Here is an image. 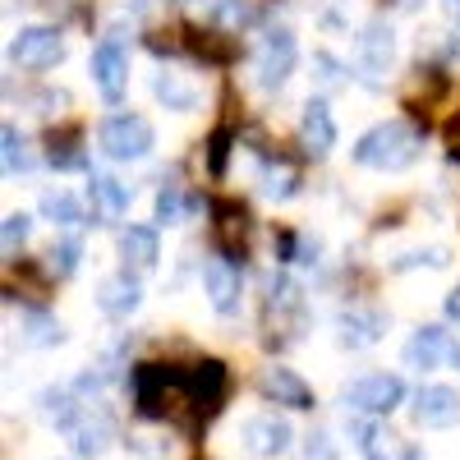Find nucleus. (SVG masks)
<instances>
[{"instance_id": "nucleus-29", "label": "nucleus", "mask_w": 460, "mask_h": 460, "mask_svg": "<svg viewBox=\"0 0 460 460\" xmlns=\"http://www.w3.org/2000/svg\"><path fill=\"white\" fill-rule=\"evenodd\" d=\"M47 262H51V272H56V277H69L74 267H79V240H56Z\"/></svg>"}, {"instance_id": "nucleus-26", "label": "nucleus", "mask_w": 460, "mask_h": 460, "mask_svg": "<svg viewBox=\"0 0 460 460\" xmlns=\"http://www.w3.org/2000/svg\"><path fill=\"white\" fill-rule=\"evenodd\" d=\"M60 341H65V327L51 314H32L28 318V345H60Z\"/></svg>"}, {"instance_id": "nucleus-34", "label": "nucleus", "mask_w": 460, "mask_h": 460, "mask_svg": "<svg viewBox=\"0 0 460 460\" xmlns=\"http://www.w3.org/2000/svg\"><path fill=\"white\" fill-rule=\"evenodd\" d=\"M221 162H226V134L212 138V171H221Z\"/></svg>"}, {"instance_id": "nucleus-22", "label": "nucleus", "mask_w": 460, "mask_h": 460, "mask_svg": "<svg viewBox=\"0 0 460 460\" xmlns=\"http://www.w3.org/2000/svg\"><path fill=\"white\" fill-rule=\"evenodd\" d=\"M152 93H157V102L166 111H194L199 106V88L184 79V74H157V84H152Z\"/></svg>"}, {"instance_id": "nucleus-37", "label": "nucleus", "mask_w": 460, "mask_h": 460, "mask_svg": "<svg viewBox=\"0 0 460 460\" xmlns=\"http://www.w3.org/2000/svg\"><path fill=\"white\" fill-rule=\"evenodd\" d=\"M396 5H401V10H414V5H419V0H396Z\"/></svg>"}, {"instance_id": "nucleus-15", "label": "nucleus", "mask_w": 460, "mask_h": 460, "mask_svg": "<svg viewBox=\"0 0 460 460\" xmlns=\"http://www.w3.org/2000/svg\"><path fill=\"white\" fill-rule=\"evenodd\" d=\"M336 327H341V345L364 350V345L382 341V332H387V318H382L377 309H345Z\"/></svg>"}, {"instance_id": "nucleus-32", "label": "nucleus", "mask_w": 460, "mask_h": 460, "mask_svg": "<svg viewBox=\"0 0 460 460\" xmlns=\"http://www.w3.org/2000/svg\"><path fill=\"white\" fill-rule=\"evenodd\" d=\"M314 69H318V84L323 88H341V65L323 51V56H314Z\"/></svg>"}, {"instance_id": "nucleus-2", "label": "nucleus", "mask_w": 460, "mask_h": 460, "mask_svg": "<svg viewBox=\"0 0 460 460\" xmlns=\"http://www.w3.org/2000/svg\"><path fill=\"white\" fill-rule=\"evenodd\" d=\"M419 129L405 125V120H382L373 125L359 143H355V162L359 166H373V171H405L414 157H419Z\"/></svg>"}, {"instance_id": "nucleus-5", "label": "nucleus", "mask_w": 460, "mask_h": 460, "mask_svg": "<svg viewBox=\"0 0 460 460\" xmlns=\"http://www.w3.org/2000/svg\"><path fill=\"white\" fill-rule=\"evenodd\" d=\"M253 69H258V84H262V88H281V84L290 79V69H295V37H290L286 28H272V32L258 42Z\"/></svg>"}, {"instance_id": "nucleus-16", "label": "nucleus", "mask_w": 460, "mask_h": 460, "mask_svg": "<svg viewBox=\"0 0 460 460\" xmlns=\"http://www.w3.org/2000/svg\"><path fill=\"white\" fill-rule=\"evenodd\" d=\"M299 143L314 152V157H323V152H332L336 143V120H332V111L323 102H309L299 115Z\"/></svg>"}, {"instance_id": "nucleus-25", "label": "nucleus", "mask_w": 460, "mask_h": 460, "mask_svg": "<svg viewBox=\"0 0 460 460\" xmlns=\"http://www.w3.org/2000/svg\"><path fill=\"white\" fill-rule=\"evenodd\" d=\"M212 23L226 32H240L253 23V0H217L212 5Z\"/></svg>"}, {"instance_id": "nucleus-11", "label": "nucleus", "mask_w": 460, "mask_h": 460, "mask_svg": "<svg viewBox=\"0 0 460 460\" xmlns=\"http://www.w3.org/2000/svg\"><path fill=\"white\" fill-rule=\"evenodd\" d=\"M203 281H208V295H212V309L217 314H235L240 309V267L230 262L226 253L203 267Z\"/></svg>"}, {"instance_id": "nucleus-35", "label": "nucleus", "mask_w": 460, "mask_h": 460, "mask_svg": "<svg viewBox=\"0 0 460 460\" xmlns=\"http://www.w3.org/2000/svg\"><path fill=\"white\" fill-rule=\"evenodd\" d=\"M447 318H451V323H460V286L447 295Z\"/></svg>"}, {"instance_id": "nucleus-1", "label": "nucleus", "mask_w": 460, "mask_h": 460, "mask_svg": "<svg viewBox=\"0 0 460 460\" xmlns=\"http://www.w3.org/2000/svg\"><path fill=\"white\" fill-rule=\"evenodd\" d=\"M134 401H138V414H147V419H189V410H199L189 377H180L162 364H143L134 373Z\"/></svg>"}, {"instance_id": "nucleus-17", "label": "nucleus", "mask_w": 460, "mask_h": 460, "mask_svg": "<svg viewBox=\"0 0 460 460\" xmlns=\"http://www.w3.org/2000/svg\"><path fill=\"white\" fill-rule=\"evenodd\" d=\"M120 258H125V272H147V267H157L162 249H157V230L147 226H129L120 235Z\"/></svg>"}, {"instance_id": "nucleus-31", "label": "nucleus", "mask_w": 460, "mask_h": 460, "mask_svg": "<svg viewBox=\"0 0 460 460\" xmlns=\"http://www.w3.org/2000/svg\"><path fill=\"white\" fill-rule=\"evenodd\" d=\"M304 456H309V460H336V447H332V433H327V429H318V433H309V442H304Z\"/></svg>"}, {"instance_id": "nucleus-38", "label": "nucleus", "mask_w": 460, "mask_h": 460, "mask_svg": "<svg viewBox=\"0 0 460 460\" xmlns=\"http://www.w3.org/2000/svg\"><path fill=\"white\" fill-rule=\"evenodd\" d=\"M451 359H456V368H460V345H456V350H451Z\"/></svg>"}, {"instance_id": "nucleus-10", "label": "nucleus", "mask_w": 460, "mask_h": 460, "mask_svg": "<svg viewBox=\"0 0 460 460\" xmlns=\"http://www.w3.org/2000/svg\"><path fill=\"white\" fill-rule=\"evenodd\" d=\"M414 419L424 429H451V424H460V392H451V387H419L414 392Z\"/></svg>"}, {"instance_id": "nucleus-14", "label": "nucleus", "mask_w": 460, "mask_h": 460, "mask_svg": "<svg viewBox=\"0 0 460 460\" xmlns=\"http://www.w3.org/2000/svg\"><path fill=\"white\" fill-rule=\"evenodd\" d=\"M447 355H451V341H447V332H442V327H419V332L405 341V364H410V368H419V373L438 368Z\"/></svg>"}, {"instance_id": "nucleus-30", "label": "nucleus", "mask_w": 460, "mask_h": 460, "mask_svg": "<svg viewBox=\"0 0 460 460\" xmlns=\"http://www.w3.org/2000/svg\"><path fill=\"white\" fill-rule=\"evenodd\" d=\"M157 221H180V184H166L162 194H157Z\"/></svg>"}, {"instance_id": "nucleus-23", "label": "nucleus", "mask_w": 460, "mask_h": 460, "mask_svg": "<svg viewBox=\"0 0 460 460\" xmlns=\"http://www.w3.org/2000/svg\"><path fill=\"white\" fill-rule=\"evenodd\" d=\"M93 199H97V208L106 212V217H120V212H129V184L125 180H115V175H93Z\"/></svg>"}, {"instance_id": "nucleus-27", "label": "nucleus", "mask_w": 460, "mask_h": 460, "mask_svg": "<svg viewBox=\"0 0 460 460\" xmlns=\"http://www.w3.org/2000/svg\"><path fill=\"white\" fill-rule=\"evenodd\" d=\"M28 230H32V221H28L23 212H10V217H5V226H0V244H5V253H10V258L23 249Z\"/></svg>"}, {"instance_id": "nucleus-13", "label": "nucleus", "mask_w": 460, "mask_h": 460, "mask_svg": "<svg viewBox=\"0 0 460 460\" xmlns=\"http://www.w3.org/2000/svg\"><path fill=\"white\" fill-rule=\"evenodd\" d=\"M290 424L281 414H253L249 424H244V447L253 451V456H281L286 447H290Z\"/></svg>"}, {"instance_id": "nucleus-36", "label": "nucleus", "mask_w": 460, "mask_h": 460, "mask_svg": "<svg viewBox=\"0 0 460 460\" xmlns=\"http://www.w3.org/2000/svg\"><path fill=\"white\" fill-rule=\"evenodd\" d=\"M447 14H456V19H460V0H447Z\"/></svg>"}, {"instance_id": "nucleus-21", "label": "nucleus", "mask_w": 460, "mask_h": 460, "mask_svg": "<svg viewBox=\"0 0 460 460\" xmlns=\"http://www.w3.org/2000/svg\"><path fill=\"white\" fill-rule=\"evenodd\" d=\"M258 184H262L267 199H290L295 184H299V171H295V162H286V157H267V162L258 166Z\"/></svg>"}, {"instance_id": "nucleus-3", "label": "nucleus", "mask_w": 460, "mask_h": 460, "mask_svg": "<svg viewBox=\"0 0 460 460\" xmlns=\"http://www.w3.org/2000/svg\"><path fill=\"white\" fill-rule=\"evenodd\" d=\"M341 401L350 414H392L405 401V387L396 373H364L341 392Z\"/></svg>"}, {"instance_id": "nucleus-6", "label": "nucleus", "mask_w": 460, "mask_h": 460, "mask_svg": "<svg viewBox=\"0 0 460 460\" xmlns=\"http://www.w3.org/2000/svg\"><path fill=\"white\" fill-rule=\"evenodd\" d=\"M355 56H359V74L368 84H382V74L392 69L396 60V32L387 23H364L359 42H355Z\"/></svg>"}, {"instance_id": "nucleus-12", "label": "nucleus", "mask_w": 460, "mask_h": 460, "mask_svg": "<svg viewBox=\"0 0 460 460\" xmlns=\"http://www.w3.org/2000/svg\"><path fill=\"white\" fill-rule=\"evenodd\" d=\"M212 235H217V249L226 258L244 253V244H249V212L240 203H217L212 208Z\"/></svg>"}, {"instance_id": "nucleus-19", "label": "nucleus", "mask_w": 460, "mask_h": 460, "mask_svg": "<svg viewBox=\"0 0 460 460\" xmlns=\"http://www.w3.org/2000/svg\"><path fill=\"white\" fill-rule=\"evenodd\" d=\"M189 387H194V401H199V414H212L226 396V368L217 359H203L194 373H189Z\"/></svg>"}, {"instance_id": "nucleus-4", "label": "nucleus", "mask_w": 460, "mask_h": 460, "mask_svg": "<svg viewBox=\"0 0 460 460\" xmlns=\"http://www.w3.org/2000/svg\"><path fill=\"white\" fill-rule=\"evenodd\" d=\"M97 138H102V152L111 162H138L152 147V125L143 115H111Z\"/></svg>"}, {"instance_id": "nucleus-18", "label": "nucleus", "mask_w": 460, "mask_h": 460, "mask_svg": "<svg viewBox=\"0 0 460 460\" xmlns=\"http://www.w3.org/2000/svg\"><path fill=\"white\" fill-rule=\"evenodd\" d=\"M138 299H143V290H138V281H134L129 272L102 281V295H97L102 314H111V318H129V314L138 309Z\"/></svg>"}, {"instance_id": "nucleus-28", "label": "nucleus", "mask_w": 460, "mask_h": 460, "mask_svg": "<svg viewBox=\"0 0 460 460\" xmlns=\"http://www.w3.org/2000/svg\"><path fill=\"white\" fill-rule=\"evenodd\" d=\"M0 143H5V175H19V171H28V166H32L23 138H19L10 125H5V134H0Z\"/></svg>"}, {"instance_id": "nucleus-24", "label": "nucleus", "mask_w": 460, "mask_h": 460, "mask_svg": "<svg viewBox=\"0 0 460 460\" xmlns=\"http://www.w3.org/2000/svg\"><path fill=\"white\" fill-rule=\"evenodd\" d=\"M42 217L51 226H79L84 221V208L74 194H65V189H51V194H42Z\"/></svg>"}, {"instance_id": "nucleus-8", "label": "nucleus", "mask_w": 460, "mask_h": 460, "mask_svg": "<svg viewBox=\"0 0 460 460\" xmlns=\"http://www.w3.org/2000/svg\"><path fill=\"white\" fill-rule=\"evenodd\" d=\"M93 84L106 102H120L125 88H129V60L120 51V42H102L93 51Z\"/></svg>"}, {"instance_id": "nucleus-20", "label": "nucleus", "mask_w": 460, "mask_h": 460, "mask_svg": "<svg viewBox=\"0 0 460 460\" xmlns=\"http://www.w3.org/2000/svg\"><path fill=\"white\" fill-rule=\"evenodd\" d=\"M69 442H74V451L79 456H102L106 451V442H111V419L106 414H93V410H84V419L69 429Z\"/></svg>"}, {"instance_id": "nucleus-33", "label": "nucleus", "mask_w": 460, "mask_h": 460, "mask_svg": "<svg viewBox=\"0 0 460 460\" xmlns=\"http://www.w3.org/2000/svg\"><path fill=\"white\" fill-rule=\"evenodd\" d=\"M368 460H382V451H368ZM387 460H424L414 447H401V451H387Z\"/></svg>"}, {"instance_id": "nucleus-9", "label": "nucleus", "mask_w": 460, "mask_h": 460, "mask_svg": "<svg viewBox=\"0 0 460 460\" xmlns=\"http://www.w3.org/2000/svg\"><path fill=\"white\" fill-rule=\"evenodd\" d=\"M258 387H262V396H267V401H277V405H286V410H314V392H309V382H304L295 368H281V364L262 368Z\"/></svg>"}, {"instance_id": "nucleus-7", "label": "nucleus", "mask_w": 460, "mask_h": 460, "mask_svg": "<svg viewBox=\"0 0 460 460\" xmlns=\"http://www.w3.org/2000/svg\"><path fill=\"white\" fill-rule=\"evenodd\" d=\"M10 56L23 69H51L65 56V37L56 28H23L14 42H10Z\"/></svg>"}]
</instances>
